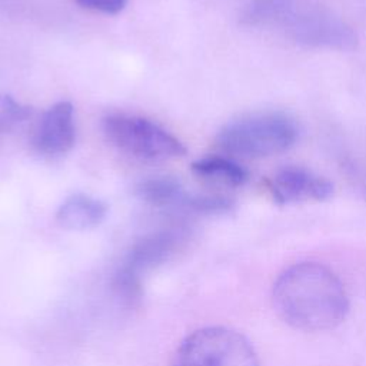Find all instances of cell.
<instances>
[{"mask_svg": "<svg viewBox=\"0 0 366 366\" xmlns=\"http://www.w3.org/2000/svg\"><path fill=\"white\" fill-rule=\"evenodd\" d=\"M296 122L285 113H253L227 123L217 134V146L240 157H266L285 152L297 139Z\"/></svg>", "mask_w": 366, "mask_h": 366, "instance_id": "3", "label": "cell"}, {"mask_svg": "<svg viewBox=\"0 0 366 366\" xmlns=\"http://www.w3.org/2000/svg\"><path fill=\"white\" fill-rule=\"evenodd\" d=\"M31 116V109L14 100L11 96L0 93V132H7Z\"/></svg>", "mask_w": 366, "mask_h": 366, "instance_id": "12", "label": "cell"}, {"mask_svg": "<svg viewBox=\"0 0 366 366\" xmlns=\"http://www.w3.org/2000/svg\"><path fill=\"white\" fill-rule=\"evenodd\" d=\"M107 140L119 150L140 159L163 160L186 153L183 143L157 123L133 114H110L103 119Z\"/></svg>", "mask_w": 366, "mask_h": 366, "instance_id": "5", "label": "cell"}, {"mask_svg": "<svg viewBox=\"0 0 366 366\" xmlns=\"http://www.w3.org/2000/svg\"><path fill=\"white\" fill-rule=\"evenodd\" d=\"M134 192L137 197L152 206H172L183 204L186 194L174 177L159 176L142 180Z\"/></svg>", "mask_w": 366, "mask_h": 366, "instance_id": "11", "label": "cell"}, {"mask_svg": "<svg viewBox=\"0 0 366 366\" xmlns=\"http://www.w3.org/2000/svg\"><path fill=\"white\" fill-rule=\"evenodd\" d=\"M244 16L307 46L346 50L356 43L345 21L312 0H250Z\"/></svg>", "mask_w": 366, "mask_h": 366, "instance_id": "2", "label": "cell"}, {"mask_svg": "<svg viewBox=\"0 0 366 366\" xmlns=\"http://www.w3.org/2000/svg\"><path fill=\"white\" fill-rule=\"evenodd\" d=\"M76 139L73 106L69 102H57L41 116L34 132L33 143L40 153L57 156L67 153Z\"/></svg>", "mask_w": 366, "mask_h": 366, "instance_id": "7", "label": "cell"}, {"mask_svg": "<svg viewBox=\"0 0 366 366\" xmlns=\"http://www.w3.org/2000/svg\"><path fill=\"white\" fill-rule=\"evenodd\" d=\"M76 1L86 9L106 13V14H116L122 11L127 3V0H76Z\"/></svg>", "mask_w": 366, "mask_h": 366, "instance_id": "14", "label": "cell"}, {"mask_svg": "<svg viewBox=\"0 0 366 366\" xmlns=\"http://www.w3.org/2000/svg\"><path fill=\"white\" fill-rule=\"evenodd\" d=\"M172 366H259V360L242 333L224 326H207L179 343Z\"/></svg>", "mask_w": 366, "mask_h": 366, "instance_id": "4", "label": "cell"}, {"mask_svg": "<svg viewBox=\"0 0 366 366\" xmlns=\"http://www.w3.org/2000/svg\"><path fill=\"white\" fill-rule=\"evenodd\" d=\"M272 297L279 316L305 332L332 329L349 310V296L339 276L316 262L285 269L273 285Z\"/></svg>", "mask_w": 366, "mask_h": 366, "instance_id": "1", "label": "cell"}, {"mask_svg": "<svg viewBox=\"0 0 366 366\" xmlns=\"http://www.w3.org/2000/svg\"><path fill=\"white\" fill-rule=\"evenodd\" d=\"M192 172L206 182L227 187L242 186L247 180V172L240 164L220 156H209L193 162Z\"/></svg>", "mask_w": 366, "mask_h": 366, "instance_id": "10", "label": "cell"}, {"mask_svg": "<svg viewBox=\"0 0 366 366\" xmlns=\"http://www.w3.org/2000/svg\"><path fill=\"white\" fill-rule=\"evenodd\" d=\"M173 242V233L154 234L140 242L129 254L123 270L119 274L120 287L127 293H133L134 287H137L136 285L139 282L140 270L162 259V256H164L170 250Z\"/></svg>", "mask_w": 366, "mask_h": 366, "instance_id": "9", "label": "cell"}, {"mask_svg": "<svg viewBox=\"0 0 366 366\" xmlns=\"http://www.w3.org/2000/svg\"><path fill=\"white\" fill-rule=\"evenodd\" d=\"M106 214V203L84 193H74L57 209L56 222L66 230H89L99 226Z\"/></svg>", "mask_w": 366, "mask_h": 366, "instance_id": "8", "label": "cell"}, {"mask_svg": "<svg viewBox=\"0 0 366 366\" xmlns=\"http://www.w3.org/2000/svg\"><path fill=\"white\" fill-rule=\"evenodd\" d=\"M273 199L280 204L307 200H326L333 193V184L323 176L297 166L276 172L269 183Z\"/></svg>", "mask_w": 366, "mask_h": 366, "instance_id": "6", "label": "cell"}, {"mask_svg": "<svg viewBox=\"0 0 366 366\" xmlns=\"http://www.w3.org/2000/svg\"><path fill=\"white\" fill-rule=\"evenodd\" d=\"M183 206L197 213H223L232 209L233 202L229 197L217 194H196L186 196Z\"/></svg>", "mask_w": 366, "mask_h": 366, "instance_id": "13", "label": "cell"}]
</instances>
